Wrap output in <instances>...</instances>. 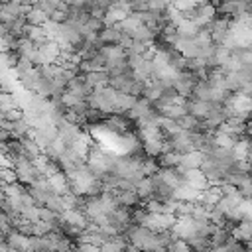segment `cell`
<instances>
[{"label":"cell","instance_id":"10","mask_svg":"<svg viewBox=\"0 0 252 252\" xmlns=\"http://www.w3.org/2000/svg\"><path fill=\"white\" fill-rule=\"evenodd\" d=\"M179 156L181 154H177L174 150H164L156 160H158V166L160 168H176L179 164Z\"/></svg>","mask_w":252,"mask_h":252},{"label":"cell","instance_id":"1","mask_svg":"<svg viewBox=\"0 0 252 252\" xmlns=\"http://www.w3.org/2000/svg\"><path fill=\"white\" fill-rule=\"evenodd\" d=\"M183 181L193 185L199 191H205L207 187H211V181L207 179V176L201 172V168H193V170H185L183 172Z\"/></svg>","mask_w":252,"mask_h":252},{"label":"cell","instance_id":"2","mask_svg":"<svg viewBox=\"0 0 252 252\" xmlns=\"http://www.w3.org/2000/svg\"><path fill=\"white\" fill-rule=\"evenodd\" d=\"M83 77H85V83L89 85L91 91L106 87L108 85V79H110V75H108L106 69H93L89 73H83Z\"/></svg>","mask_w":252,"mask_h":252},{"label":"cell","instance_id":"4","mask_svg":"<svg viewBox=\"0 0 252 252\" xmlns=\"http://www.w3.org/2000/svg\"><path fill=\"white\" fill-rule=\"evenodd\" d=\"M114 197H116V203L118 205L130 207V209H134V207H138L142 203L140 197H138V193H136V189H116L114 191Z\"/></svg>","mask_w":252,"mask_h":252},{"label":"cell","instance_id":"8","mask_svg":"<svg viewBox=\"0 0 252 252\" xmlns=\"http://www.w3.org/2000/svg\"><path fill=\"white\" fill-rule=\"evenodd\" d=\"M199 30H201V28L197 26V22H195V20H187V18H183V20L176 26V32H177L179 38H195Z\"/></svg>","mask_w":252,"mask_h":252},{"label":"cell","instance_id":"3","mask_svg":"<svg viewBox=\"0 0 252 252\" xmlns=\"http://www.w3.org/2000/svg\"><path fill=\"white\" fill-rule=\"evenodd\" d=\"M203 152L201 150H189L185 154L179 156V164H177V170L183 174L185 170H193V168H199L201 162H203Z\"/></svg>","mask_w":252,"mask_h":252},{"label":"cell","instance_id":"5","mask_svg":"<svg viewBox=\"0 0 252 252\" xmlns=\"http://www.w3.org/2000/svg\"><path fill=\"white\" fill-rule=\"evenodd\" d=\"M199 195H201V191L195 189L193 185L185 183V181L174 189V199H177V201H191V203H197V201H199Z\"/></svg>","mask_w":252,"mask_h":252},{"label":"cell","instance_id":"11","mask_svg":"<svg viewBox=\"0 0 252 252\" xmlns=\"http://www.w3.org/2000/svg\"><path fill=\"white\" fill-rule=\"evenodd\" d=\"M26 20H28V24H46L48 20H50V16L42 10V8H38V6H30L28 8V12H26Z\"/></svg>","mask_w":252,"mask_h":252},{"label":"cell","instance_id":"6","mask_svg":"<svg viewBox=\"0 0 252 252\" xmlns=\"http://www.w3.org/2000/svg\"><path fill=\"white\" fill-rule=\"evenodd\" d=\"M48 179H50L51 189H53L57 195H63V193H67V191L71 189V185H69V177H67V174H65L63 170H57V172H55V174H51Z\"/></svg>","mask_w":252,"mask_h":252},{"label":"cell","instance_id":"12","mask_svg":"<svg viewBox=\"0 0 252 252\" xmlns=\"http://www.w3.org/2000/svg\"><path fill=\"white\" fill-rule=\"evenodd\" d=\"M162 91H164V87L158 83V81H148L146 83V87H144V93H142V97H146V99H150L152 102H156L158 99H160V95H162Z\"/></svg>","mask_w":252,"mask_h":252},{"label":"cell","instance_id":"9","mask_svg":"<svg viewBox=\"0 0 252 252\" xmlns=\"http://www.w3.org/2000/svg\"><path fill=\"white\" fill-rule=\"evenodd\" d=\"M136 193H138L140 201H148V199L154 195V183H152V177H150V176H146V177H142V179L138 181Z\"/></svg>","mask_w":252,"mask_h":252},{"label":"cell","instance_id":"7","mask_svg":"<svg viewBox=\"0 0 252 252\" xmlns=\"http://www.w3.org/2000/svg\"><path fill=\"white\" fill-rule=\"evenodd\" d=\"M122 32L118 30V26L116 24H112V26H104L101 32H99V40H101V44L104 46V44H120V40H122Z\"/></svg>","mask_w":252,"mask_h":252}]
</instances>
